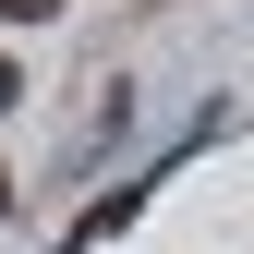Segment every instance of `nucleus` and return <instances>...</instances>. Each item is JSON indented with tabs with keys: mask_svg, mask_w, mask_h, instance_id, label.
<instances>
[{
	"mask_svg": "<svg viewBox=\"0 0 254 254\" xmlns=\"http://www.w3.org/2000/svg\"><path fill=\"white\" fill-rule=\"evenodd\" d=\"M0 206H12V170H0Z\"/></svg>",
	"mask_w": 254,
	"mask_h": 254,
	"instance_id": "3",
	"label": "nucleus"
},
{
	"mask_svg": "<svg viewBox=\"0 0 254 254\" xmlns=\"http://www.w3.org/2000/svg\"><path fill=\"white\" fill-rule=\"evenodd\" d=\"M12 97H24V73H12V61H0V109H12Z\"/></svg>",
	"mask_w": 254,
	"mask_h": 254,
	"instance_id": "2",
	"label": "nucleus"
},
{
	"mask_svg": "<svg viewBox=\"0 0 254 254\" xmlns=\"http://www.w3.org/2000/svg\"><path fill=\"white\" fill-rule=\"evenodd\" d=\"M0 12H12V24H49V12H61V0H0Z\"/></svg>",
	"mask_w": 254,
	"mask_h": 254,
	"instance_id": "1",
	"label": "nucleus"
}]
</instances>
